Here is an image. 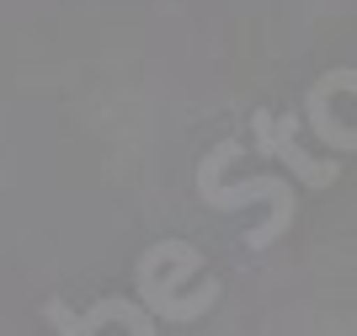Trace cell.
Listing matches in <instances>:
<instances>
[{
  "mask_svg": "<svg viewBox=\"0 0 357 336\" xmlns=\"http://www.w3.org/2000/svg\"><path fill=\"white\" fill-rule=\"evenodd\" d=\"M256 149H261V155H283L310 187H326L331 176H336V166H331V161H310V155H298V149H294V117L256 112Z\"/></svg>",
  "mask_w": 357,
  "mask_h": 336,
  "instance_id": "obj_3",
  "label": "cell"
},
{
  "mask_svg": "<svg viewBox=\"0 0 357 336\" xmlns=\"http://www.w3.org/2000/svg\"><path fill=\"white\" fill-rule=\"evenodd\" d=\"M197 192H203V203H213V208H245V203H256V198H267L272 219L251 235V251H267L272 240L294 224V187H283V182H267V176H261V182H245V187H219V149H213L208 161H203V171H197Z\"/></svg>",
  "mask_w": 357,
  "mask_h": 336,
  "instance_id": "obj_2",
  "label": "cell"
},
{
  "mask_svg": "<svg viewBox=\"0 0 357 336\" xmlns=\"http://www.w3.org/2000/svg\"><path fill=\"white\" fill-rule=\"evenodd\" d=\"M203 267V256H197L192 246H181V240H171V272H160V256H155V246L139 256V267H134V283H139V305L155 315V321H165V326H181V321H197L203 309L219 299V283H197L192 293H181V278L187 272H197Z\"/></svg>",
  "mask_w": 357,
  "mask_h": 336,
  "instance_id": "obj_1",
  "label": "cell"
},
{
  "mask_svg": "<svg viewBox=\"0 0 357 336\" xmlns=\"http://www.w3.org/2000/svg\"><path fill=\"white\" fill-rule=\"evenodd\" d=\"M43 321L54 326L59 336H96V326H91L86 315H75L64 299H48V305H43Z\"/></svg>",
  "mask_w": 357,
  "mask_h": 336,
  "instance_id": "obj_4",
  "label": "cell"
}]
</instances>
